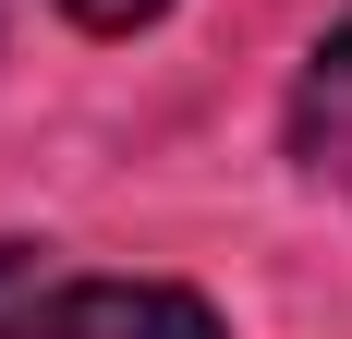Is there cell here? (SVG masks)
<instances>
[{"label": "cell", "instance_id": "cell-1", "mask_svg": "<svg viewBox=\"0 0 352 339\" xmlns=\"http://www.w3.org/2000/svg\"><path fill=\"white\" fill-rule=\"evenodd\" d=\"M0 339H219V315L170 279H61L0 315Z\"/></svg>", "mask_w": 352, "mask_h": 339}, {"label": "cell", "instance_id": "cell-3", "mask_svg": "<svg viewBox=\"0 0 352 339\" xmlns=\"http://www.w3.org/2000/svg\"><path fill=\"white\" fill-rule=\"evenodd\" d=\"M61 12H73L85 36H134V25H158L170 0H61Z\"/></svg>", "mask_w": 352, "mask_h": 339}, {"label": "cell", "instance_id": "cell-2", "mask_svg": "<svg viewBox=\"0 0 352 339\" xmlns=\"http://www.w3.org/2000/svg\"><path fill=\"white\" fill-rule=\"evenodd\" d=\"M292 158L316 170L328 194H352V25H328L316 61L292 73Z\"/></svg>", "mask_w": 352, "mask_h": 339}]
</instances>
